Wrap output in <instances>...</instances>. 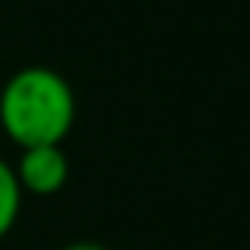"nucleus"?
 Returning <instances> with one entry per match:
<instances>
[{
    "instance_id": "obj_1",
    "label": "nucleus",
    "mask_w": 250,
    "mask_h": 250,
    "mask_svg": "<svg viewBox=\"0 0 250 250\" xmlns=\"http://www.w3.org/2000/svg\"><path fill=\"white\" fill-rule=\"evenodd\" d=\"M73 121V85L51 67H22L0 89V127L19 149L63 146Z\"/></svg>"
},
{
    "instance_id": "obj_2",
    "label": "nucleus",
    "mask_w": 250,
    "mask_h": 250,
    "mask_svg": "<svg viewBox=\"0 0 250 250\" xmlns=\"http://www.w3.org/2000/svg\"><path fill=\"white\" fill-rule=\"evenodd\" d=\"M22 193L32 196H54L70 181V159L63 146H32L19 149V162L13 165Z\"/></svg>"
},
{
    "instance_id": "obj_3",
    "label": "nucleus",
    "mask_w": 250,
    "mask_h": 250,
    "mask_svg": "<svg viewBox=\"0 0 250 250\" xmlns=\"http://www.w3.org/2000/svg\"><path fill=\"white\" fill-rule=\"evenodd\" d=\"M19 212H22V187L13 174V165L0 159V241L13 231Z\"/></svg>"
},
{
    "instance_id": "obj_4",
    "label": "nucleus",
    "mask_w": 250,
    "mask_h": 250,
    "mask_svg": "<svg viewBox=\"0 0 250 250\" xmlns=\"http://www.w3.org/2000/svg\"><path fill=\"white\" fill-rule=\"evenodd\" d=\"M63 250H108V247H102V244H92V241H76V244H67Z\"/></svg>"
}]
</instances>
